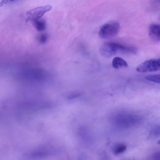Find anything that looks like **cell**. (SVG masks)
<instances>
[{
	"instance_id": "1",
	"label": "cell",
	"mask_w": 160,
	"mask_h": 160,
	"mask_svg": "<svg viewBox=\"0 0 160 160\" xmlns=\"http://www.w3.org/2000/svg\"><path fill=\"white\" fill-rule=\"evenodd\" d=\"M100 52L103 56L108 58L119 52L135 53L137 52L135 48L114 42H108L104 43L100 48Z\"/></svg>"
},
{
	"instance_id": "2",
	"label": "cell",
	"mask_w": 160,
	"mask_h": 160,
	"mask_svg": "<svg viewBox=\"0 0 160 160\" xmlns=\"http://www.w3.org/2000/svg\"><path fill=\"white\" fill-rule=\"evenodd\" d=\"M120 29V26L118 22L110 21L101 27L98 32V35L102 39L110 38L118 34Z\"/></svg>"
},
{
	"instance_id": "3",
	"label": "cell",
	"mask_w": 160,
	"mask_h": 160,
	"mask_svg": "<svg viewBox=\"0 0 160 160\" xmlns=\"http://www.w3.org/2000/svg\"><path fill=\"white\" fill-rule=\"evenodd\" d=\"M136 69L137 72L140 73L160 71V58L146 61L138 65Z\"/></svg>"
},
{
	"instance_id": "4",
	"label": "cell",
	"mask_w": 160,
	"mask_h": 160,
	"mask_svg": "<svg viewBox=\"0 0 160 160\" xmlns=\"http://www.w3.org/2000/svg\"><path fill=\"white\" fill-rule=\"evenodd\" d=\"M52 7L45 5L35 8L27 12L26 21L35 22L38 20L46 12L50 10Z\"/></svg>"
},
{
	"instance_id": "5",
	"label": "cell",
	"mask_w": 160,
	"mask_h": 160,
	"mask_svg": "<svg viewBox=\"0 0 160 160\" xmlns=\"http://www.w3.org/2000/svg\"><path fill=\"white\" fill-rule=\"evenodd\" d=\"M148 33L151 38L155 40H160V25L151 24L149 28Z\"/></svg>"
},
{
	"instance_id": "6",
	"label": "cell",
	"mask_w": 160,
	"mask_h": 160,
	"mask_svg": "<svg viewBox=\"0 0 160 160\" xmlns=\"http://www.w3.org/2000/svg\"><path fill=\"white\" fill-rule=\"evenodd\" d=\"M113 67L115 68L126 67L128 66L127 62L122 58L116 57L113 58L112 62Z\"/></svg>"
},
{
	"instance_id": "7",
	"label": "cell",
	"mask_w": 160,
	"mask_h": 160,
	"mask_svg": "<svg viewBox=\"0 0 160 160\" xmlns=\"http://www.w3.org/2000/svg\"><path fill=\"white\" fill-rule=\"evenodd\" d=\"M34 25L36 29L38 31H42L45 30L46 24L43 20H38L34 22Z\"/></svg>"
},
{
	"instance_id": "8",
	"label": "cell",
	"mask_w": 160,
	"mask_h": 160,
	"mask_svg": "<svg viewBox=\"0 0 160 160\" xmlns=\"http://www.w3.org/2000/svg\"><path fill=\"white\" fill-rule=\"evenodd\" d=\"M145 79L149 81L160 83V73L148 76Z\"/></svg>"
},
{
	"instance_id": "9",
	"label": "cell",
	"mask_w": 160,
	"mask_h": 160,
	"mask_svg": "<svg viewBox=\"0 0 160 160\" xmlns=\"http://www.w3.org/2000/svg\"><path fill=\"white\" fill-rule=\"evenodd\" d=\"M127 148L126 145L124 144H119L115 148L114 152L116 154H121L125 151Z\"/></svg>"
},
{
	"instance_id": "10",
	"label": "cell",
	"mask_w": 160,
	"mask_h": 160,
	"mask_svg": "<svg viewBox=\"0 0 160 160\" xmlns=\"http://www.w3.org/2000/svg\"><path fill=\"white\" fill-rule=\"evenodd\" d=\"M48 40V36L46 34H42L40 36L39 38V41L41 43H45Z\"/></svg>"
},
{
	"instance_id": "11",
	"label": "cell",
	"mask_w": 160,
	"mask_h": 160,
	"mask_svg": "<svg viewBox=\"0 0 160 160\" xmlns=\"http://www.w3.org/2000/svg\"><path fill=\"white\" fill-rule=\"evenodd\" d=\"M15 0H2V2H1L0 3V5L1 6L2 5H3L4 3H5L8 2H12L15 1Z\"/></svg>"
},
{
	"instance_id": "12",
	"label": "cell",
	"mask_w": 160,
	"mask_h": 160,
	"mask_svg": "<svg viewBox=\"0 0 160 160\" xmlns=\"http://www.w3.org/2000/svg\"><path fill=\"white\" fill-rule=\"evenodd\" d=\"M153 2L157 5H160V0H153Z\"/></svg>"
},
{
	"instance_id": "13",
	"label": "cell",
	"mask_w": 160,
	"mask_h": 160,
	"mask_svg": "<svg viewBox=\"0 0 160 160\" xmlns=\"http://www.w3.org/2000/svg\"><path fill=\"white\" fill-rule=\"evenodd\" d=\"M157 143L158 144H160V139L157 141Z\"/></svg>"
},
{
	"instance_id": "14",
	"label": "cell",
	"mask_w": 160,
	"mask_h": 160,
	"mask_svg": "<svg viewBox=\"0 0 160 160\" xmlns=\"http://www.w3.org/2000/svg\"></svg>"
}]
</instances>
